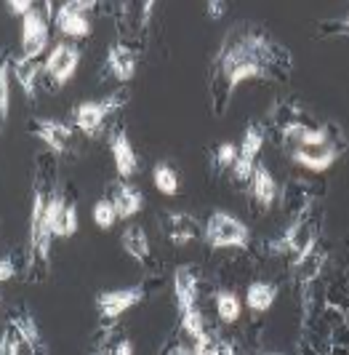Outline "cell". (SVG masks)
I'll return each mask as SVG.
<instances>
[{"label": "cell", "instance_id": "obj_1", "mask_svg": "<svg viewBox=\"0 0 349 355\" xmlns=\"http://www.w3.org/2000/svg\"><path fill=\"white\" fill-rule=\"evenodd\" d=\"M294 56L269 30L253 21L229 27L211 64V110L227 115L235 91L248 80H288Z\"/></svg>", "mask_w": 349, "mask_h": 355}, {"label": "cell", "instance_id": "obj_2", "mask_svg": "<svg viewBox=\"0 0 349 355\" xmlns=\"http://www.w3.org/2000/svg\"><path fill=\"white\" fill-rule=\"evenodd\" d=\"M33 177V206H30V249H27V275L30 281H43L51 265V232H48V203L53 193L51 153H40Z\"/></svg>", "mask_w": 349, "mask_h": 355}, {"label": "cell", "instance_id": "obj_3", "mask_svg": "<svg viewBox=\"0 0 349 355\" xmlns=\"http://www.w3.org/2000/svg\"><path fill=\"white\" fill-rule=\"evenodd\" d=\"M203 238L211 249H245L251 232L238 216L227 211H213L203 227Z\"/></svg>", "mask_w": 349, "mask_h": 355}, {"label": "cell", "instance_id": "obj_4", "mask_svg": "<svg viewBox=\"0 0 349 355\" xmlns=\"http://www.w3.org/2000/svg\"><path fill=\"white\" fill-rule=\"evenodd\" d=\"M125 102H128V91L125 89H120L118 94H112V96H107V99L80 102V105L72 110V125L78 131H83L86 137H93L115 110L125 107Z\"/></svg>", "mask_w": 349, "mask_h": 355}, {"label": "cell", "instance_id": "obj_5", "mask_svg": "<svg viewBox=\"0 0 349 355\" xmlns=\"http://www.w3.org/2000/svg\"><path fill=\"white\" fill-rule=\"evenodd\" d=\"M80 64V49L72 43H56L51 53L43 62V83L48 91L64 89L72 80V75L78 72Z\"/></svg>", "mask_w": 349, "mask_h": 355}, {"label": "cell", "instance_id": "obj_6", "mask_svg": "<svg viewBox=\"0 0 349 355\" xmlns=\"http://www.w3.org/2000/svg\"><path fill=\"white\" fill-rule=\"evenodd\" d=\"M269 246H272V251L291 254L296 262H301L304 257H310L317 249V225H314L310 216H298L296 222L283 232L278 241H272Z\"/></svg>", "mask_w": 349, "mask_h": 355}, {"label": "cell", "instance_id": "obj_7", "mask_svg": "<svg viewBox=\"0 0 349 355\" xmlns=\"http://www.w3.org/2000/svg\"><path fill=\"white\" fill-rule=\"evenodd\" d=\"M6 326L17 331L19 339L24 342V347L30 350V355H48L46 337H43V331H40V326H37L35 315L30 313V307L14 304L11 310H6Z\"/></svg>", "mask_w": 349, "mask_h": 355}, {"label": "cell", "instance_id": "obj_8", "mask_svg": "<svg viewBox=\"0 0 349 355\" xmlns=\"http://www.w3.org/2000/svg\"><path fill=\"white\" fill-rule=\"evenodd\" d=\"M96 6L93 3H86V0H72V3H62L53 14V24L56 30L64 37H72V40H86L91 35V19H88L86 11H93Z\"/></svg>", "mask_w": 349, "mask_h": 355}, {"label": "cell", "instance_id": "obj_9", "mask_svg": "<svg viewBox=\"0 0 349 355\" xmlns=\"http://www.w3.org/2000/svg\"><path fill=\"white\" fill-rule=\"evenodd\" d=\"M147 294V286H128V288H109L96 297V310L105 320H118L123 313H128L134 304H139Z\"/></svg>", "mask_w": 349, "mask_h": 355}, {"label": "cell", "instance_id": "obj_10", "mask_svg": "<svg viewBox=\"0 0 349 355\" xmlns=\"http://www.w3.org/2000/svg\"><path fill=\"white\" fill-rule=\"evenodd\" d=\"M344 137H339V139H333L328 144H320V147H298V150H291V160L301 166V168H307V171H328L336 160L341 158V153H344Z\"/></svg>", "mask_w": 349, "mask_h": 355}, {"label": "cell", "instance_id": "obj_11", "mask_svg": "<svg viewBox=\"0 0 349 355\" xmlns=\"http://www.w3.org/2000/svg\"><path fill=\"white\" fill-rule=\"evenodd\" d=\"M48 232L51 238H72L78 232V206L59 190L48 203Z\"/></svg>", "mask_w": 349, "mask_h": 355}, {"label": "cell", "instance_id": "obj_12", "mask_svg": "<svg viewBox=\"0 0 349 355\" xmlns=\"http://www.w3.org/2000/svg\"><path fill=\"white\" fill-rule=\"evenodd\" d=\"M264 147V134L256 123H248L243 134V144H240V155H238V163L232 166V179L235 182H251L253 177V168L259 163V153Z\"/></svg>", "mask_w": 349, "mask_h": 355}, {"label": "cell", "instance_id": "obj_13", "mask_svg": "<svg viewBox=\"0 0 349 355\" xmlns=\"http://www.w3.org/2000/svg\"><path fill=\"white\" fill-rule=\"evenodd\" d=\"M33 134H35L40 142H46V147H48L51 153H56V155H67V153L75 150L72 125L62 123V121H53V118H35Z\"/></svg>", "mask_w": 349, "mask_h": 355}, {"label": "cell", "instance_id": "obj_14", "mask_svg": "<svg viewBox=\"0 0 349 355\" xmlns=\"http://www.w3.org/2000/svg\"><path fill=\"white\" fill-rule=\"evenodd\" d=\"M109 153H112V160H115V171L120 174V179H131L136 171H139V158H136V150L131 147V139L125 134L123 125H115L109 131Z\"/></svg>", "mask_w": 349, "mask_h": 355}, {"label": "cell", "instance_id": "obj_15", "mask_svg": "<svg viewBox=\"0 0 349 355\" xmlns=\"http://www.w3.org/2000/svg\"><path fill=\"white\" fill-rule=\"evenodd\" d=\"M48 49V21L37 11H30L21 19V51L27 59H37Z\"/></svg>", "mask_w": 349, "mask_h": 355}, {"label": "cell", "instance_id": "obj_16", "mask_svg": "<svg viewBox=\"0 0 349 355\" xmlns=\"http://www.w3.org/2000/svg\"><path fill=\"white\" fill-rule=\"evenodd\" d=\"M163 232L174 246H187L195 238H200V222L187 211L163 214Z\"/></svg>", "mask_w": 349, "mask_h": 355}, {"label": "cell", "instance_id": "obj_17", "mask_svg": "<svg viewBox=\"0 0 349 355\" xmlns=\"http://www.w3.org/2000/svg\"><path fill=\"white\" fill-rule=\"evenodd\" d=\"M136 67H139V53H136V49H131L123 40L109 46V51H107V70L112 72L120 83H128L136 75Z\"/></svg>", "mask_w": 349, "mask_h": 355}, {"label": "cell", "instance_id": "obj_18", "mask_svg": "<svg viewBox=\"0 0 349 355\" xmlns=\"http://www.w3.org/2000/svg\"><path fill=\"white\" fill-rule=\"evenodd\" d=\"M248 184H251V198L259 203V209L269 211V206H272L275 198H278V182L272 177V171H269L264 163H256L253 177H251Z\"/></svg>", "mask_w": 349, "mask_h": 355}, {"label": "cell", "instance_id": "obj_19", "mask_svg": "<svg viewBox=\"0 0 349 355\" xmlns=\"http://www.w3.org/2000/svg\"><path fill=\"white\" fill-rule=\"evenodd\" d=\"M109 200L115 203L118 219H131L134 214H139L141 209H144V196H141V190H136V187L128 184V182H115Z\"/></svg>", "mask_w": 349, "mask_h": 355}, {"label": "cell", "instance_id": "obj_20", "mask_svg": "<svg viewBox=\"0 0 349 355\" xmlns=\"http://www.w3.org/2000/svg\"><path fill=\"white\" fill-rule=\"evenodd\" d=\"M43 72V64L37 59H27V56H19L11 59V75L19 80V86L24 91L27 102L33 105L35 102V89H37V75Z\"/></svg>", "mask_w": 349, "mask_h": 355}, {"label": "cell", "instance_id": "obj_21", "mask_svg": "<svg viewBox=\"0 0 349 355\" xmlns=\"http://www.w3.org/2000/svg\"><path fill=\"white\" fill-rule=\"evenodd\" d=\"M120 246L123 251L131 257V259H136L139 265H150V238H147V230L139 227V225H128L120 235Z\"/></svg>", "mask_w": 349, "mask_h": 355}, {"label": "cell", "instance_id": "obj_22", "mask_svg": "<svg viewBox=\"0 0 349 355\" xmlns=\"http://www.w3.org/2000/svg\"><path fill=\"white\" fill-rule=\"evenodd\" d=\"M275 300H278V286L264 284V281L251 284L248 291H245V304H248L251 310H256V313H267V310L275 304Z\"/></svg>", "mask_w": 349, "mask_h": 355}, {"label": "cell", "instance_id": "obj_23", "mask_svg": "<svg viewBox=\"0 0 349 355\" xmlns=\"http://www.w3.org/2000/svg\"><path fill=\"white\" fill-rule=\"evenodd\" d=\"M152 182H155L157 193H163V196H176L179 193V174L168 163H157L152 168Z\"/></svg>", "mask_w": 349, "mask_h": 355}, {"label": "cell", "instance_id": "obj_24", "mask_svg": "<svg viewBox=\"0 0 349 355\" xmlns=\"http://www.w3.org/2000/svg\"><path fill=\"white\" fill-rule=\"evenodd\" d=\"M216 313H219L222 323H235V320L240 318V300H238V294L222 291L216 297Z\"/></svg>", "mask_w": 349, "mask_h": 355}, {"label": "cell", "instance_id": "obj_25", "mask_svg": "<svg viewBox=\"0 0 349 355\" xmlns=\"http://www.w3.org/2000/svg\"><path fill=\"white\" fill-rule=\"evenodd\" d=\"M115 219H118L115 203H112L109 198H102V200H96V206H93V222H96L102 230H109V227L115 225Z\"/></svg>", "mask_w": 349, "mask_h": 355}, {"label": "cell", "instance_id": "obj_26", "mask_svg": "<svg viewBox=\"0 0 349 355\" xmlns=\"http://www.w3.org/2000/svg\"><path fill=\"white\" fill-rule=\"evenodd\" d=\"M238 155H240V147L232 142H222L216 147V155H213V163H216V168H222V171H227L232 168L235 163H238Z\"/></svg>", "mask_w": 349, "mask_h": 355}, {"label": "cell", "instance_id": "obj_27", "mask_svg": "<svg viewBox=\"0 0 349 355\" xmlns=\"http://www.w3.org/2000/svg\"><path fill=\"white\" fill-rule=\"evenodd\" d=\"M8 72H11V59L0 64V118L8 121V107H11V89H8Z\"/></svg>", "mask_w": 349, "mask_h": 355}, {"label": "cell", "instance_id": "obj_28", "mask_svg": "<svg viewBox=\"0 0 349 355\" xmlns=\"http://www.w3.org/2000/svg\"><path fill=\"white\" fill-rule=\"evenodd\" d=\"M21 347H24V342L19 339V334L14 329L6 326V331H3V337H0V355H19Z\"/></svg>", "mask_w": 349, "mask_h": 355}, {"label": "cell", "instance_id": "obj_29", "mask_svg": "<svg viewBox=\"0 0 349 355\" xmlns=\"http://www.w3.org/2000/svg\"><path fill=\"white\" fill-rule=\"evenodd\" d=\"M8 11H14V17H27L30 11H35L33 8V3H27V0H8Z\"/></svg>", "mask_w": 349, "mask_h": 355}, {"label": "cell", "instance_id": "obj_30", "mask_svg": "<svg viewBox=\"0 0 349 355\" xmlns=\"http://www.w3.org/2000/svg\"><path fill=\"white\" fill-rule=\"evenodd\" d=\"M0 267H3V270H0V281H3V284H6V281H11V278H14V272H17V270H14V262H11L8 257H3Z\"/></svg>", "mask_w": 349, "mask_h": 355}, {"label": "cell", "instance_id": "obj_31", "mask_svg": "<svg viewBox=\"0 0 349 355\" xmlns=\"http://www.w3.org/2000/svg\"><path fill=\"white\" fill-rule=\"evenodd\" d=\"M208 17L211 19H219V17H224V11H227V3H219V0H211L208 6Z\"/></svg>", "mask_w": 349, "mask_h": 355}, {"label": "cell", "instance_id": "obj_32", "mask_svg": "<svg viewBox=\"0 0 349 355\" xmlns=\"http://www.w3.org/2000/svg\"><path fill=\"white\" fill-rule=\"evenodd\" d=\"M112 355H134V342H131V339H120V342L112 347Z\"/></svg>", "mask_w": 349, "mask_h": 355}, {"label": "cell", "instance_id": "obj_33", "mask_svg": "<svg viewBox=\"0 0 349 355\" xmlns=\"http://www.w3.org/2000/svg\"><path fill=\"white\" fill-rule=\"evenodd\" d=\"M216 355H238V350L232 347V342H219V350Z\"/></svg>", "mask_w": 349, "mask_h": 355}, {"label": "cell", "instance_id": "obj_34", "mask_svg": "<svg viewBox=\"0 0 349 355\" xmlns=\"http://www.w3.org/2000/svg\"><path fill=\"white\" fill-rule=\"evenodd\" d=\"M168 355H195V353H193V350H187L184 345H176V347H171V350H168Z\"/></svg>", "mask_w": 349, "mask_h": 355}, {"label": "cell", "instance_id": "obj_35", "mask_svg": "<svg viewBox=\"0 0 349 355\" xmlns=\"http://www.w3.org/2000/svg\"><path fill=\"white\" fill-rule=\"evenodd\" d=\"M91 355H112V347H109L107 342H102V345H99V347H96V350H93Z\"/></svg>", "mask_w": 349, "mask_h": 355}, {"label": "cell", "instance_id": "obj_36", "mask_svg": "<svg viewBox=\"0 0 349 355\" xmlns=\"http://www.w3.org/2000/svg\"><path fill=\"white\" fill-rule=\"evenodd\" d=\"M262 355H280V353H262Z\"/></svg>", "mask_w": 349, "mask_h": 355}, {"label": "cell", "instance_id": "obj_37", "mask_svg": "<svg viewBox=\"0 0 349 355\" xmlns=\"http://www.w3.org/2000/svg\"><path fill=\"white\" fill-rule=\"evenodd\" d=\"M347 21H349V17H347Z\"/></svg>", "mask_w": 349, "mask_h": 355}]
</instances>
